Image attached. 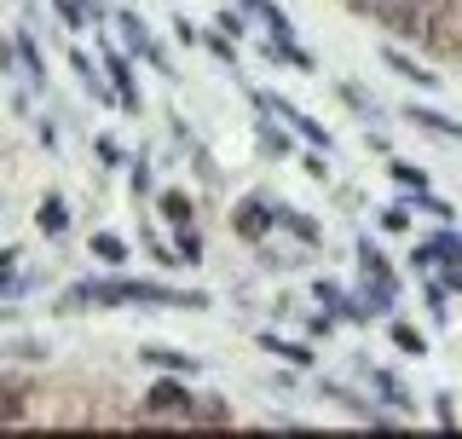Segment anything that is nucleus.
Here are the masks:
<instances>
[{
    "label": "nucleus",
    "instance_id": "1",
    "mask_svg": "<svg viewBox=\"0 0 462 439\" xmlns=\"http://www.w3.org/2000/svg\"><path fill=\"white\" fill-rule=\"evenodd\" d=\"M127 301H156V306H208L197 289H168V284H76L64 295V313H81V306H127Z\"/></svg>",
    "mask_w": 462,
    "mask_h": 439
},
{
    "label": "nucleus",
    "instance_id": "2",
    "mask_svg": "<svg viewBox=\"0 0 462 439\" xmlns=\"http://www.w3.org/2000/svg\"><path fill=\"white\" fill-rule=\"evenodd\" d=\"M191 411H197V399L185 393V382H156L151 399H144V416H185L191 422Z\"/></svg>",
    "mask_w": 462,
    "mask_h": 439
},
{
    "label": "nucleus",
    "instance_id": "3",
    "mask_svg": "<svg viewBox=\"0 0 462 439\" xmlns=\"http://www.w3.org/2000/svg\"><path fill=\"white\" fill-rule=\"evenodd\" d=\"M358 260H365V277L375 284V301H365L370 313H382V306H393V295H399V284H393V272H387V260H382V248H358Z\"/></svg>",
    "mask_w": 462,
    "mask_h": 439
},
{
    "label": "nucleus",
    "instance_id": "4",
    "mask_svg": "<svg viewBox=\"0 0 462 439\" xmlns=\"http://www.w3.org/2000/svg\"><path fill=\"white\" fill-rule=\"evenodd\" d=\"M116 29H122V41H127V47H134L139 58H151V64H156V70H168V58H162V52H156V41H151V35H144V23L134 18V12H122V18H116Z\"/></svg>",
    "mask_w": 462,
    "mask_h": 439
},
{
    "label": "nucleus",
    "instance_id": "5",
    "mask_svg": "<svg viewBox=\"0 0 462 439\" xmlns=\"http://www.w3.org/2000/svg\"><path fill=\"white\" fill-rule=\"evenodd\" d=\"M272 220H278V214H272L260 197H249V202L237 209V231H243V238H266V231H272Z\"/></svg>",
    "mask_w": 462,
    "mask_h": 439
},
{
    "label": "nucleus",
    "instance_id": "6",
    "mask_svg": "<svg viewBox=\"0 0 462 439\" xmlns=\"http://www.w3.org/2000/svg\"><path fill=\"white\" fill-rule=\"evenodd\" d=\"M382 58H387V70H399V76H404V81H416V87H433V81H439V76H428L416 58H404V52H393V47H387Z\"/></svg>",
    "mask_w": 462,
    "mask_h": 439
},
{
    "label": "nucleus",
    "instance_id": "7",
    "mask_svg": "<svg viewBox=\"0 0 462 439\" xmlns=\"http://www.w3.org/2000/svg\"><path fill=\"white\" fill-rule=\"evenodd\" d=\"M35 226H41V231H47V238H58V231H64V226H69V214H64V202H58V197H47V202H41V214H35Z\"/></svg>",
    "mask_w": 462,
    "mask_h": 439
},
{
    "label": "nucleus",
    "instance_id": "8",
    "mask_svg": "<svg viewBox=\"0 0 462 439\" xmlns=\"http://www.w3.org/2000/svg\"><path fill=\"white\" fill-rule=\"evenodd\" d=\"M411 122H422L428 134H445V139H462V127L457 122H445L439 110H422V105H411Z\"/></svg>",
    "mask_w": 462,
    "mask_h": 439
},
{
    "label": "nucleus",
    "instance_id": "9",
    "mask_svg": "<svg viewBox=\"0 0 462 439\" xmlns=\"http://www.w3.org/2000/svg\"><path fill=\"white\" fill-rule=\"evenodd\" d=\"M110 76H116V98H122L127 110H139V87H134V76H127L122 58H110Z\"/></svg>",
    "mask_w": 462,
    "mask_h": 439
},
{
    "label": "nucleus",
    "instance_id": "10",
    "mask_svg": "<svg viewBox=\"0 0 462 439\" xmlns=\"http://www.w3.org/2000/svg\"><path fill=\"white\" fill-rule=\"evenodd\" d=\"M52 6L69 29H87V18H93V0H52Z\"/></svg>",
    "mask_w": 462,
    "mask_h": 439
},
{
    "label": "nucleus",
    "instance_id": "11",
    "mask_svg": "<svg viewBox=\"0 0 462 439\" xmlns=\"http://www.w3.org/2000/svg\"><path fill=\"white\" fill-rule=\"evenodd\" d=\"M243 6H249V12H260V18H266L272 29H278V41H289V18H283L278 6H272V0H243Z\"/></svg>",
    "mask_w": 462,
    "mask_h": 439
},
{
    "label": "nucleus",
    "instance_id": "12",
    "mask_svg": "<svg viewBox=\"0 0 462 439\" xmlns=\"http://www.w3.org/2000/svg\"><path fill=\"white\" fill-rule=\"evenodd\" d=\"M266 58H283V64H295V70H312V58L300 52V47H289V41H278V35H272V47H266Z\"/></svg>",
    "mask_w": 462,
    "mask_h": 439
},
{
    "label": "nucleus",
    "instance_id": "13",
    "mask_svg": "<svg viewBox=\"0 0 462 439\" xmlns=\"http://www.w3.org/2000/svg\"><path fill=\"white\" fill-rule=\"evenodd\" d=\"M278 220H283V226H289V231H295V238H300V243H318V226H312V220H307V214H295V209H278Z\"/></svg>",
    "mask_w": 462,
    "mask_h": 439
},
{
    "label": "nucleus",
    "instance_id": "14",
    "mask_svg": "<svg viewBox=\"0 0 462 439\" xmlns=\"http://www.w3.org/2000/svg\"><path fill=\"white\" fill-rule=\"evenodd\" d=\"M260 347H266V353H283L289 364H312V353H307V347H295V341H278V335H266Z\"/></svg>",
    "mask_w": 462,
    "mask_h": 439
},
{
    "label": "nucleus",
    "instance_id": "15",
    "mask_svg": "<svg viewBox=\"0 0 462 439\" xmlns=\"http://www.w3.org/2000/svg\"><path fill=\"white\" fill-rule=\"evenodd\" d=\"M93 255H98V260H127V243L110 238V231H98V238H93Z\"/></svg>",
    "mask_w": 462,
    "mask_h": 439
},
{
    "label": "nucleus",
    "instance_id": "16",
    "mask_svg": "<svg viewBox=\"0 0 462 439\" xmlns=\"http://www.w3.org/2000/svg\"><path fill=\"white\" fill-rule=\"evenodd\" d=\"M18 52H23V70H29V81H47V64H41V52H35V41H18Z\"/></svg>",
    "mask_w": 462,
    "mask_h": 439
},
{
    "label": "nucleus",
    "instance_id": "17",
    "mask_svg": "<svg viewBox=\"0 0 462 439\" xmlns=\"http://www.w3.org/2000/svg\"><path fill=\"white\" fill-rule=\"evenodd\" d=\"M162 214L173 220V226H191V202H185L180 191H168V197H162Z\"/></svg>",
    "mask_w": 462,
    "mask_h": 439
},
{
    "label": "nucleus",
    "instance_id": "18",
    "mask_svg": "<svg viewBox=\"0 0 462 439\" xmlns=\"http://www.w3.org/2000/svg\"><path fill=\"white\" fill-rule=\"evenodd\" d=\"M191 422H231V411H226L220 399H202L197 411H191Z\"/></svg>",
    "mask_w": 462,
    "mask_h": 439
},
{
    "label": "nucleus",
    "instance_id": "19",
    "mask_svg": "<svg viewBox=\"0 0 462 439\" xmlns=\"http://www.w3.org/2000/svg\"><path fill=\"white\" fill-rule=\"evenodd\" d=\"M370 382L382 388V393H387V399H393V405H411V399H404V388H399V382H393V376H387V370H370Z\"/></svg>",
    "mask_w": 462,
    "mask_h": 439
},
{
    "label": "nucleus",
    "instance_id": "20",
    "mask_svg": "<svg viewBox=\"0 0 462 439\" xmlns=\"http://www.w3.org/2000/svg\"><path fill=\"white\" fill-rule=\"evenodd\" d=\"M393 341L404 347V353H422V347H428V341H422V335H416L411 324H393Z\"/></svg>",
    "mask_w": 462,
    "mask_h": 439
},
{
    "label": "nucleus",
    "instance_id": "21",
    "mask_svg": "<svg viewBox=\"0 0 462 439\" xmlns=\"http://www.w3.org/2000/svg\"><path fill=\"white\" fill-rule=\"evenodd\" d=\"M346 6L365 12V18H387V6H393V0H346Z\"/></svg>",
    "mask_w": 462,
    "mask_h": 439
},
{
    "label": "nucleus",
    "instance_id": "22",
    "mask_svg": "<svg viewBox=\"0 0 462 439\" xmlns=\"http://www.w3.org/2000/svg\"><path fill=\"white\" fill-rule=\"evenodd\" d=\"M180 255H185V260H197V255H202V238H197L191 226H180Z\"/></svg>",
    "mask_w": 462,
    "mask_h": 439
},
{
    "label": "nucleus",
    "instance_id": "23",
    "mask_svg": "<svg viewBox=\"0 0 462 439\" xmlns=\"http://www.w3.org/2000/svg\"><path fill=\"white\" fill-rule=\"evenodd\" d=\"M393 180H399V185H416V191H422V173H416L411 163H393Z\"/></svg>",
    "mask_w": 462,
    "mask_h": 439
},
{
    "label": "nucleus",
    "instance_id": "24",
    "mask_svg": "<svg viewBox=\"0 0 462 439\" xmlns=\"http://www.w3.org/2000/svg\"><path fill=\"white\" fill-rule=\"evenodd\" d=\"M12 260H18V248H0V289L12 284V272H18V266H12Z\"/></svg>",
    "mask_w": 462,
    "mask_h": 439
},
{
    "label": "nucleus",
    "instance_id": "25",
    "mask_svg": "<svg viewBox=\"0 0 462 439\" xmlns=\"http://www.w3.org/2000/svg\"><path fill=\"white\" fill-rule=\"evenodd\" d=\"M382 220H387V231H404V226H411V214H404V209H387Z\"/></svg>",
    "mask_w": 462,
    "mask_h": 439
}]
</instances>
